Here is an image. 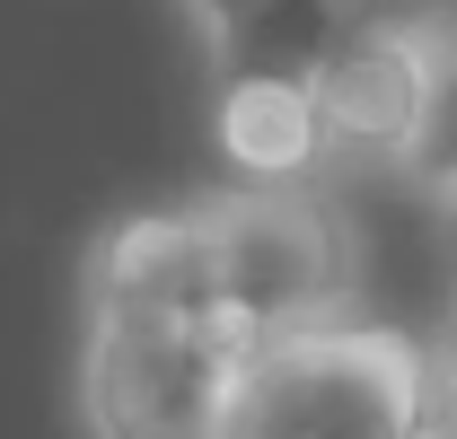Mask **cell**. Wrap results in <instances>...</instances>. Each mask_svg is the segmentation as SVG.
Listing matches in <instances>:
<instances>
[{
	"label": "cell",
	"instance_id": "cell-3",
	"mask_svg": "<svg viewBox=\"0 0 457 439\" xmlns=\"http://www.w3.org/2000/svg\"><path fill=\"white\" fill-rule=\"evenodd\" d=\"M203 211H212V246H220V299L255 334H299L343 317L352 237L326 203H308L299 185H237Z\"/></svg>",
	"mask_w": 457,
	"mask_h": 439
},
{
	"label": "cell",
	"instance_id": "cell-8",
	"mask_svg": "<svg viewBox=\"0 0 457 439\" xmlns=\"http://www.w3.org/2000/svg\"><path fill=\"white\" fill-rule=\"evenodd\" d=\"M404 176L431 194V203H449L457 211V45H440V88H431V123H422V141H413V159Z\"/></svg>",
	"mask_w": 457,
	"mask_h": 439
},
{
	"label": "cell",
	"instance_id": "cell-11",
	"mask_svg": "<svg viewBox=\"0 0 457 439\" xmlns=\"http://www.w3.org/2000/svg\"><path fill=\"white\" fill-rule=\"evenodd\" d=\"M449 386H457V317H449Z\"/></svg>",
	"mask_w": 457,
	"mask_h": 439
},
{
	"label": "cell",
	"instance_id": "cell-2",
	"mask_svg": "<svg viewBox=\"0 0 457 439\" xmlns=\"http://www.w3.org/2000/svg\"><path fill=\"white\" fill-rule=\"evenodd\" d=\"M264 334L237 308H123L88 299L79 404L97 439H220L237 369Z\"/></svg>",
	"mask_w": 457,
	"mask_h": 439
},
{
	"label": "cell",
	"instance_id": "cell-5",
	"mask_svg": "<svg viewBox=\"0 0 457 439\" xmlns=\"http://www.w3.org/2000/svg\"><path fill=\"white\" fill-rule=\"evenodd\" d=\"M88 299H123V308H228L220 299V246H212V211H141L123 220L97 264H88Z\"/></svg>",
	"mask_w": 457,
	"mask_h": 439
},
{
	"label": "cell",
	"instance_id": "cell-1",
	"mask_svg": "<svg viewBox=\"0 0 457 439\" xmlns=\"http://www.w3.org/2000/svg\"><path fill=\"white\" fill-rule=\"evenodd\" d=\"M431 360L396 326H299L264 334L237 369L220 439H422Z\"/></svg>",
	"mask_w": 457,
	"mask_h": 439
},
{
	"label": "cell",
	"instance_id": "cell-10",
	"mask_svg": "<svg viewBox=\"0 0 457 439\" xmlns=\"http://www.w3.org/2000/svg\"><path fill=\"white\" fill-rule=\"evenodd\" d=\"M422 439H457V422H440V413H431V422H422Z\"/></svg>",
	"mask_w": 457,
	"mask_h": 439
},
{
	"label": "cell",
	"instance_id": "cell-6",
	"mask_svg": "<svg viewBox=\"0 0 457 439\" xmlns=\"http://www.w3.org/2000/svg\"><path fill=\"white\" fill-rule=\"evenodd\" d=\"M212 141L246 185H299L308 167L335 150L317 79H282V70H220V106H212Z\"/></svg>",
	"mask_w": 457,
	"mask_h": 439
},
{
	"label": "cell",
	"instance_id": "cell-4",
	"mask_svg": "<svg viewBox=\"0 0 457 439\" xmlns=\"http://www.w3.org/2000/svg\"><path fill=\"white\" fill-rule=\"evenodd\" d=\"M431 88H440V36L396 27V18H361L317 70V106L326 132L352 159H413L422 123H431Z\"/></svg>",
	"mask_w": 457,
	"mask_h": 439
},
{
	"label": "cell",
	"instance_id": "cell-12",
	"mask_svg": "<svg viewBox=\"0 0 457 439\" xmlns=\"http://www.w3.org/2000/svg\"><path fill=\"white\" fill-rule=\"evenodd\" d=\"M352 9H387V0H352Z\"/></svg>",
	"mask_w": 457,
	"mask_h": 439
},
{
	"label": "cell",
	"instance_id": "cell-9",
	"mask_svg": "<svg viewBox=\"0 0 457 439\" xmlns=\"http://www.w3.org/2000/svg\"><path fill=\"white\" fill-rule=\"evenodd\" d=\"M185 9L203 18V36H228V27H237V18H255L264 0H185Z\"/></svg>",
	"mask_w": 457,
	"mask_h": 439
},
{
	"label": "cell",
	"instance_id": "cell-7",
	"mask_svg": "<svg viewBox=\"0 0 457 439\" xmlns=\"http://www.w3.org/2000/svg\"><path fill=\"white\" fill-rule=\"evenodd\" d=\"M352 0H264L255 18H237L228 36H212L220 70H282V79H317L335 45L352 36Z\"/></svg>",
	"mask_w": 457,
	"mask_h": 439
},
{
	"label": "cell",
	"instance_id": "cell-13",
	"mask_svg": "<svg viewBox=\"0 0 457 439\" xmlns=\"http://www.w3.org/2000/svg\"><path fill=\"white\" fill-rule=\"evenodd\" d=\"M449 220H457V211H449Z\"/></svg>",
	"mask_w": 457,
	"mask_h": 439
}]
</instances>
